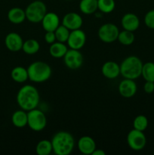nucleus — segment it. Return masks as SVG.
<instances>
[{
  "label": "nucleus",
  "mask_w": 154,
  "mask_h": 155,
  "mask_svg": "<svg viewBox=\"0 0 154 155\" xmlns=\"http://www.w3.org/2000/svg\"><path fill=\"white\" fill-rule=\"evenodd\" d=\"M16 100L21 109L29 111L37 107L40 101V95L34 86L24 85L18 92Z\"/></svg>",
  "instance_id": "1"
},
{
  "label": "nucleus",
  "mask_w": 154,
  "mask_h": 155,
  "mask_svg": "<svg viewBox=\"0 0 154 155\" xmlns=\"http://www.w3.org/2000/svg\"><path fill=\"white\" fill-rule=\"evenodd\" d=\"M53 153L57 155H69L75 147L73 136L67 131H59L52 136Z\"/></svg>",
  "instance_id": "2"
},
{
  "label": "nucleus",
  "mask_w": 154,
  "mask_h": 155,
  "mask_svg": "<svg viewBox=\"0 0 154 155\" xmlns=\"http://www.w3.org/2000/svg\"><path fill=\"white\" fill-rule=\"evenodd\" d=\"M143 64L141 60L137 56H128L119 64L120 74L123 78L136 80L141 76Z\"/></svg>",
  "instance_id": "3"
},
{
  "label": "nucleus",
  "mask_w": 154,
  "mask_h": 155,
  "mask_svg": "<svg viewBox=\"0 0 154 155\" xmlns=\"http://www.w3.org/2000/svg\"><path fill=\"white\" fill-rule=\"evenodd\" d=\"M29 80L34 83H40L47 81L51 77L52 71L48 64L44 61L33 62L27 68Z\"/></svg>",
  "instance_id": "4"
},
{
  "label": "nucleus",
  "mask_w": 154,
  "mask_h": 155,
  "mask_svg": "<svg viewBox=\"0 0 154 155\" xmlns=\"http://www.w3.org/2000/svg\"><path fill=\"white\" fill-rule=\"evenodd\" d=\"M26 18L33 24L41 23L42 18L47 13V7L45 3L40 0H36L27 5L25 9Z\"/></svg>",
  "instance_id": "5"
},
{
  "label": "nucleus",
  "mask_w": 154,
  "mask_h": 155,
  "mask_svg": "<svg viewBox=\"0 0 154 155\" xmlns=\"http://www.w3.org/2000/svg\"><path fill=\"white\" fill-rule=\"evenodd\" d=\"M47 125V118L42 110L37 108L27 111V126L35 132L42 131Z\"/></svg>",
  "instance_id": "6"
},
{
  "label": "nucleus",
  "mask_w": 154,
  "mask_h": 155,
  "mask_svg": "<svg viewBox=\"0 0 154 155\" xmlns=\"http://www.w3.org/2000/svg\"><path fill=\"white\" fill-rule=\"evenodd\" d=\"M119 30L116 24L107 23L100 27L98 35L100 40L105 43H112L117 40Z\"/></svg>",
  "instance_id": "7"
},
{
  "label": "nucleus",
  "mask_w": 154,
  "mask_h": 155,
  "mask_svg": "<svg viewBox=\"0 0 154 155\" xmlns=\"http://www.w3.org/2000/svg\"><path fill=\"white\" fill-rule=\"evenodd\" d=\"M127 143L133 151H141L146 145V138L143 131L133 129L127 136Z\"/></svg>",
  "instance_id": "8"
},
{
  "label": "nucleus",
  "mask_w": 154,
  "mask_h": 155,
  "mask_svg": "<svg viewBox=\"0 0 154 155\" xmlns=\"http://www.w3.org/2000/svg\"><path fill=\"white\" fill-rule=\"evenodd\" d=\"M64 64L69 69L76 70L81 68L84 61V58L79 50L68 49L63 57Z\"/></svg>",
  "instance_id": "9"
},
{
  "label": "nucleus",
  "mask_w": 154,
  "mask_h": 155,
  "mask_svg": "<svg viewBox=\"0 0 154 155\" xmlns=\"http://www.w3.org/2000/svg\"><path fill=\"white\" fill-rule=\"evenodd\" d=\"M86 42L85 33L81 29L72 30L67 39V46L72 49L80 50L84 47Z\"/></svg>",
  "instance_id": "10"
},
{
  "label": "nucleus",
  "mask_w": 154,
  "mask_h": 155,
  "mask_svg": "<svg viewBox=\"0 0 154 155\" xmlns=\"http://www.w3.org/2000/svg\"><path fill=\"white\" fill-rule=\"evenodd\" d=\"M61 23V24L72 31L81 29L83 24V19L79 14L75 12H69L63 16Z\"/></svg>",
  "instance_id": "11"
},
{
  "label": "nucleus",
  "mask_w": 154,
  "mask_h": 155,
  "mask_svg": "<svg viewBox=\"0 0 154 155\" xmlns=\"http://www.w3.org/2000/svg\"><path fill=\"white\" fill-rule=\"evenodd\" d=\"M119 92L121 96L129 98L134 96L137 90V86L134 80L124 78L119 85Z\"/></svg>",
  "instance_id": "12"
},
{
  "label": "nucleus",
  "mask_w": 154,
  "mask_h": 155,
  "mask_svg": "<svg viewBox=\"0 0 154 155\" xmlns=\"http://www.w3.org/2000/svg\"><path fill=\"white\" fill-rule=\"evenodd\" d=\"M23 44L24 41L21 35L14 32L8 33L5 39V45L6 48L13 52H17L22 49Z\"/></svg>",
  "instance_id": "13"
},
{
  "label": "nucleus",
  "mask_w": 154,
  "mask_h": 155,
  "mask_svg": "<svg viewBox=\"0 0 154 155\" xmlns=\"http://www.w3.org/2000/svg\"><path fill=\"white\" fill-rule=\"evenodd\" d=\"M42 28L45 32H54L56 29L60 25L59 16L54 12H47L42 21Z\"/></svg>",
  "instance_id": "14"
},
{
  "label": "nucleus",
  "mask_w": 154,
  "mask_h": 155,
  "mask_svg": "<svg viewBox=\"0 0 154 155\" xmlns=\"http://www.w3.org/2000/svg\"><path fill=\"white\" fill-rule=\"evenodd\" d=\"M78 149L82 154L89 155L92 154L97 148L96 143L93 138L88 136H85L80 138L77 143Z\"/></svg>",
  "instance_id": "15"
},
{
  "label": "nucleus",
  "mask_w": 154,
  "mask_h": 155,
  "mask_svg": "<svg viewBox=\"0 0 154 155\" xmlns=\"http://www.w3.org/2000/svg\"><path fill=\"white\" fill-rule=\"evenodd\" d=\"M121 24L124 30L134 32L139 28L140 20L135 14L127 13L122 16Z\"/></svg>",
  "instance_id": "16"
},
{
  "label": "nucleus",
  "mask_w": 154,
  "mask_h": 155,
  "mask_svg": "<svg viewBox=\"0 0 154 155\" xmlns=\"http://www.w3.org/2000/svg\"><path fill=\"white\" fill-rule=\"evenodd\" d=\"M101 72L104 77L110 80H113L120 75V66L116 62L109 61L103 64Z\"/></svg>",
  "instance_id": "17"
},
{
  "label": "nucleus",
  "mask_w": 154,
  "mask_h": 155,
  "mask_svg": "<svg viewBox=\"0 0 154 155\" xmlns=\"http://www.w3.org/2000/svg\"><path fill=\"white\" fill-rule=\"evenodd\" d=\"M8 19L14 24H22L27 19L25 10L18 7L12 8L8 12Z\"/></svg>",
  "instance_id": "18"
},
{
  "label": "nucleus",
  "mask_w": 154,
  "mask_h": 155,
  "mask_svg": "<svg viewBox=\"0 0 154 155\" xmlns=\"http://www.w3.org/2000/svg\"><path fill=\"white\" fill-rule=\"evenodd\" d=\"M68 51L67 45L63 42H54L51 44L49 47V53L51 57L54 58H61L64 57L65 54Z\"/></svg>",
  "instance_id": "19"
},
{
  "label": "nucleus",
  "mask_w": 154,
  "mask_h": 155,
  "mask_svg": "<svg viewBox=\"0 0 154 155\" xmlns=\"http://www.w3.org/2000/svg\"><path fill=\"white\" fill-rule=\"evenodd\" d=\"M12 124L17 128H24L27 126V111L24 110H16L11 116Z\"/></svg>",
  "instance_id": "20"
},
{
  "label": "nucleus",
  "mask_w": 154,
  "mask_h": 155,
  "mask_svg": "<svg viewBox=\"0 0 154 155\" xmlns=\"http://www.w3.org/2000/svg\"><path fill=\"white\" fill-rule=\"evenodd\" d=\"M11 77L14 82L22 83L29 80L27 69L21 66L15 67L11 72Z\"/></svg>",
  "instance_id": "21"
},
{
  "label": "nucleus",
  "mask_w": 154,
  "mask_h": 155,
  "mask_svg": "<svg viewBox=\"0 0 154 155\" xmlns=\"http://www.w3.org/2000/svg\"><path fill=\"white\" fill-rule=\"evenodd\" d=\"M79 10L85 15H92L98 9V0H81Z\"/></svg>",
  "instance_id": "22"
},
{
  "label": "nucleus",
  "mask_w": 154,
  "mask_h": 155,
  "mask_svg": "<svg viewBox=\"0 0 154 155\" xmlns=\"http://www.w3.org/2000/svg\"><path fill=\"white\" fill-rule=\"evenodd\" d=\"M39 49H40V45L36 39H30L24 41L22 50L25 54L29 55L35 54L39 51Z\"/></svg>",
  "instance_id": "23"
},
{
  "label": "nucleus",
  "mask_w": 154,
  "mask_h": 155,
  "mask_svg": "<svg viewBox=\"0 0 154 155\" xmlns=\"http://www.w3.org/2000/svg\"><path fill=\"white\" fill-rule=\"evenodd\" d=\"M36 152L38 155H49L53 152V148L51 142L49 140L39 141L36 147Z\"/></svg>",
  "instance_id": "24"
},
{
  "label": "nucleus",
  "mask_w": 154,
  "mask_h": 155,
  "mask_svg": "<svg viewBox=\"0 0 154 155\" xmlns=\"http://www.w3.org/2000/svg\"><path fill=\"white\" fill-rule=\"evenodd\" d=\"M141 76L145 81L154 82V63L153 62H146L143 64L142 68Z\"/></svg>",
  "instance_id": "25"
},
{
  "label": "nucleus",
  "mask_w": 154,
  "mask_h": 155,
  "mask_svg": "<svg viewBox=\"0 0 154 155\" xmlns=\"http://www.w3.org/2000/svg\"><path fill=\"white\" fill-rule=\"evenodd\" d=\"M135 39V36L133 32L128 30H122L119 32L117 40L123 45H131Z\"/></svg>",
  "instance_id": "26"
},
{
  "label": "nucleus",
  "mask_w": 154,
  "mask_h": 155,
  "mask_svg": "<svg viewBox=\"0 0 154 155\" xmlns=\"http://www.w3.org/2000/svg\"><path fill=\"white\" fill-rule=\"evenodd\" d=\"M116 7L115 0H98V9L104 14H110Z\"/></svg>",
  "instance_id": "27"
},
{
  "label": "nucleus",
  "mask_w": 154,
  "mask_h": 155,
  "mask_svg": "<svg viewBox=\"0 0 154 155\" xmlns=\"http://www.w3.org/2000/svg\"><path fill=\"white\" fill-rule=\"evenodd\" d=\"M54 33H55L56 39H57V42L66 43V42H67L68 38H69L70 30L68 28H66V27H65V26H63V24H60V25L56 29L55 31H54Z\"/></svg>",
  "instance_id": "28"
},
{
  "label": "nucleus",
  "mask_w": 154,
  "mask_h": 155,
  "mask_svg": "<svg viewBox=\"0 0 154 155\" xmlns=\"http://www.w3.org/2000/svg\"><path fill=\"white\" fill-rule=\"evenodd\" d=\"M148 127V119L144 115H138L136 117L133 121L134 129L140 131H144Z\"/></svg>",
  "instance_id": "29"
},
{
  "label": "nucleus",
  "mask_w": 154,
  "mask_h": 155,
  "mask_svg": "<svg viewBox=\"0 0 154 155\" xmlns=\"http://www.w3.org/2000/svg\"><path fill=\"white\" fill-rule=\"evenodd\" d=\"M144 24L148 28L154 30V9L149 11L145 15Z\"/></svg>",
  "instance_id": "30"
},
{
  "label": "nucleus",
  "mask_w": 154,
  "mask_h": 155,
  "mask_svg": "<svg viewBox=\"0 0 154 155\" xmlns=\"http://www.w3.org/2000/svg\"><path fill=\"white\" fill-rule=\"evenodd\" d=\"M44 39H45V42H46L48 44H50V45L54 43V42L57 41V39H56L55 33H54V32H51V31L46 32L45 34V36H44Z\"/></svg>",
  "instance_id": "31"
},
{
  "label": "nucleus",
  "mask_w": 154,
  "mask_h": 155,
  "mask_svg": "<svg viewBox=\"0 0 154 155\" xmlns=\"http://www.w3.org/2000/svg\"><path fill=\"white\" fill-rule=\"evenodd\" d=\"M143 90L147 94L152 93L154 92V82L146 81L143 85Z\"/></svg>",
  "instance_id": "32"
},
{
  "label": "nucleus",
  "mask_w": 154,
  "mask_h": 155,
  "mask_svg": "<svg viewBox=\"0 0 154 155\" xmlns=\"http://www.w3.org/2000/svg\"><path fill=\"white\" fill-rule=\"evenodd\" d=\"M106 153L105 151H104L103 150L101 149H95V151L92 153L91 155H105Z\"/></svg>",
  "instance_id": "33"
},
{
  "label": "nucleus",
  "mask_w": 154,
  "mask_h": 155,
  "mask_svg": "<svg viewBox=\"0 0 154 155\" xmlns=\"http://www.w3.org/2000/svg\"><path fill=\"white\" fill-rule=\"evenodd\" d=\"M65 1H70V0H65Z\"/></svg>",
  "instance_id": "34"
},
{
  "label": "nucleus",
  "mask_w": 154,
  "mask_h": 155,
  "mask_svg": "<svg viewBox=\"0 0 154 155\" xmlns=\"http://www.w3.org/2000/svg\"><path fill=\"white\" fill-rule=\"evenodd\" d=\"M153 154H154V151H153Z\"/></svg>",
  "instance_id": "35"
}]
</instances>
